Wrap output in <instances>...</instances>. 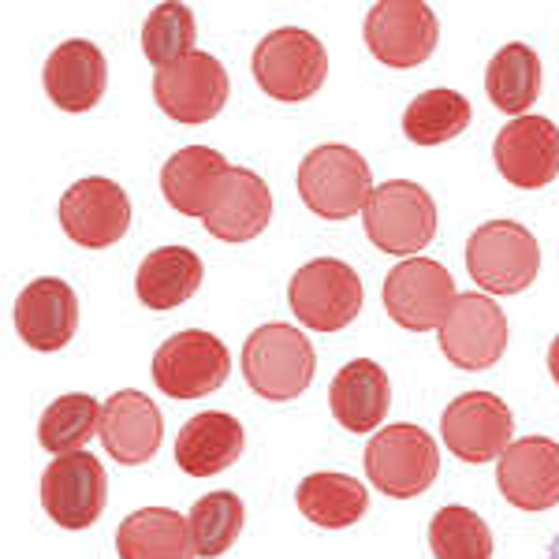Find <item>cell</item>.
<instances>
[{"label":"cell","mask_w":559,"mask_h":559,"mask_svg":"<svg viewBox=\"0 0 559 559\" xmlns=\"http://www.w3.org/2000/svg\"><path fill=\"white\" fill-rule=\"evenodd\" d=\"M313 369H318L313 344L295 324H261L242 344V377L261 400H299L313 381Z\"/></svg>","instance_id":"6da1fadb"},{"label":"cell","mask_w":559,"mask_h":559,"mask_svg":"<svg viewBox=\"0 0 559 559\" xmlns=\"http://www.w3.org/2000/svg\"><path fill=\"white\" fill-rule=\"evenodd\" d=\"M373 191L377 187L366 157L340 142H324V146L310 150L299 165L302 202L324 221H347L355 213H366Z\"/></svg>","instance_id":"7a4b0ae2"},{"label":"cell","mask_w":559,"mask_h":559,"mask_svg":"<svg viewBox=\"0 0 559 559\" xmlns=\"http://www.w3.org/2000/svg\"><path fill=\"white\" fill-rule=\"evenodd\" d=\"M466 269L489 295H519L540 273V242L519 221H489L466 242Z\"/></svg>","instance_id":"3957f363"},{"label":"cell","mask_w":559,"mask_h":559,"mask_svg":"<svg viewBox=\"0 0 559 559\" xmlns=\"http://www.w3.org/2000/svg\"><path fill=\"white\" fill-rule=\"evenodd\" d=\"M324 75H329V52L302 26H280L258 41L254 79L276 102H306L324 86Z\"/></svg>","instance_id":"277c9868"},{"label":"cell","mask_w":559,"mask_h":559,"mask_svg":"<svg viewBox=\"0 0 559 559\" xmlns=\"http://www.w3.org/2000/svg\"><path fill=\"white\" fill-rule=\"evenodd\" d=\"M295 318L313 332H340L358 318L366 302L362 276L340 258H313L287 284Z\"/></svg>","instance_id":"5b68a950"},{"label":"cell","mask_w":559,"mask_h":559,"mask_svg":"<svg viewBox=\"0 0 559 559\" xmlns=\"http://www.w3.org/2000/svg\"><path fill=\"white\" fill-rule=\"evenodd\" d=\"M366 236L377 250L407 261L437 236V202L421 183L388 179L366 205Z\"/></svg>","instance_id":"8992f818"},{"label":"cell","mask_w":559,"mask_h":559,"mask_svg":"<svg viewBox=\"0 0 559 559\" xmlns=\"http://www.w3.org/2000/svg\"><path fill=\"white\" fill-rule=\"evenodd\" d=\"M366 474L392 500H414L440 474L437 440L421 426H384L366 448Z\"/></svg>","instance_id":"52a82bcc"},{"label":"cell","mask_w":559,"mask_h":559,"mask_svg":"<svg viewBox=\"0 0 559 559\" xmlns=\"http://www.w3.org/2000/svg\"><path fill=\"white\" fill-rule=\"evenodd\" d=\"M455 299L452 273L432 258H407L384 276V310L407 332L440 329Z\"/></svg>","instance_id":"ba28073f"},{"label":"cell","mask_w":559,"mask_h":559,"mask_svg":"<svg viewBox=\"0 0 559 559\" xmlns=\"http://www.w3.org/2000/svg\"><path fill=\"white\" fill-rule=\"evenodd\" d=\"M231 373V355L213 332L187 329L165 340L153 355V384L173 400H202Z\"/></svg>","instance_id":"9c48e42d"},{"label":"cell","mask_w":559,"mask_h":559,"mask_svg":"<svg viewBox=\"0 0 559 559\" xmlns=\"http://www.w3.org/2000/svg\"><path fill=\"white\" fill-rule=\"evenodd\" d=\"M228 71L213 52H191V57L176 60L168 68H157L153 75V97H157L160 112L173 116L183 128L210 123L228 102Z\"/></svg>","instance_id":"30bf717a"},{"label":"cell","mask_w":559,"mask_h":559,"mask_svg":"<svg viewBox=\"0 0 559 559\" xmlns=\"http://www.w3.org/2000/svg\"><path fill=\"white\" fill-rule=\"evenodd\" d=\"M108 500V477L97 455L71 452L45 466L41 474V508L57 526L86 530L102 519Z\"/></svg>","instance_id":"8fae6325"},{"label":"cell","mask_w":559,"mask_h":559,"mask_svg":"<svg viewBox=\"0 0 559 559\" xmlns=\"http://www.w3.org/2000/svg\"><path fill=\"white\" fill-rule=\"evenodd\" d=\"M440 26L421 0H381L366 15V45L388 68H418L437 49Z\"/></svg>","instance_id":"7c38bea8"},{"label":"cell","mask_w":559,"mask_h":559,"mask_svg":"<svg viewBox=\"0 0 559 559\" xmlns=\"http://www.w3.org/2000/svg\"><path fill=\"white\" fill-rule=\"evenodd\" d=\"M511 407L492 392H463L452 400V407L440 418V432H444V444L452 448L455 459L471 466L492 463L511 448Z\"/></svg>","instance_id":"4fadbf2b"},{"label":"cell","mask_w":559,"mask_h":559,"mask_svg":"<svg viewBox=\"0 0 559 559\" xmlns=\"http://www.w3.org/2000/svg\"><path fill=\"white\" fill-rule=\"evenodd\" d=\"M60 224L68 239L90 250L120 242L131 228V198L120 183L105 176H86L71 183L60 198Z\"/></svg>","instance_id":"5bb4252c"},{"label":"cell","mask_w":559,"mask_h":559,"mask_svg":"<svg viewBox=\"0 0 559 559\" xmlns=\"http://www.w3.org/2000/svg\"><path fill=\"white\" fill-rule=\"evenodd\" d=\"M440 350L448 355V362L466 373L489 369L508 350V318L489 295H459L448 321L440 324Z\"/></svg>","instance_id":"9a60e30c"},{"label":"cell","mask_w":559,"mask_h":559,"mask_svg":"<svg viewBox=\"0 0 559 559\" xmlns=\"http://www.w3.org/2000/svg\"><path fill=\"white\" fill-rule=\"evenodd\" d=\"M492 157L519 191H540L559 176V128L545 116H519L496 134Z\"/></svg>","instance_id":"2e32d148"},{"label":"cell","mask_w":559,"mask_h":559,"mask_svg":"<svg viewBox=\"0 0 559 559\" xmlns=\"http://www.w3.org/2000/svg\"><path fill=\"white\" fill-rule=\"evenodd\" d=\"M496 485L519 511H548L559 503V444L548 437H522L496 459Z\"/></svg>","instance_id":"e0dca14e"},{"label":"cell","mask_w":559,"mask_h":559,"mask_svg":"<svg viewBox=\"0 0 559 559\" xmlns=\"http://www.w3.org/2000/svg\"><path fill=\"white\" fill-rule=\"evenodd\" d=\"M273 221V191L250 168H228L202 213V224L221 242H250Z\"/></svg>","instance_id":"ac0fdd59"},{"label":"cell","mask_w":559,"mask_h":559,"mask_svg":"<svg viewBox=\"0 0 559 559\" xmlns=\"http://www.w3.org/2000/svg\"><path fill=\"white\" fill-rule=\"evenodd\" d=\"M15 332L34 350H60L79 332V299L68 280L41 276L15 299Z\"/></svg>","instance_id":"d6986e66"},{"label":"cell","mask_w":559,"mask_h":559,"mask_svg":"<svg viewBox=\"0 0 559 559\" xmlns=\"http://www.w3.org/2000/svg\"><path fill=\"white\" fill-rule=\"evenodd\" d=\"M160 440H165V421H160V411L153 407L150 395L134 392V388L108 395L102 414V444L116 463H150L157 455Z\"/></svg>","instance_id":"ffe728a7"},{"label":"cell","mask_w":559,"mask_h":559,"mask_svg":"<svg viewBox=\"0 0 559 559\" xmlns=\"http://www.w3.org/2000/svg\"><path fill=\"white\" fill-rule=\"evenodd\" d=\"M45 94L57 108L64 112H90L97 102H102L105 86H108V64L105 52L97 49L94 41L71 38L64 45L49 52L41 71Z\"/></svg>","instance_id":"44dd1931"},{"label":"cell","mask_w":559,"mask_h":559,"mask_svg":"<svg viewBox=\"0 0 559 559\" xmlns=\"http://www.w3.org/2000/svg\"><path fill=\"white\" fill-rule=\"evenodd\" d=\"M247 452V432L242 421L224 411L194 414L176 440V463L191 477H213L236 466Z\"/></svg>","instance_id":"7402d4cb"},{"label":"cell","mask_w":559,"mask_h":559,"mask_svg":"<svg viewBox=\"0 0 559 559\" xmlns=\"http://www.w3.org/2000/svg\"><path fill=\"white\" fill-rule=\"evenodd\" d=\"M329 407L332 418L347 432H373L388 418V407H392V381L377 362L355 358L332 377Z\"/></svg>","instance_id":"603a6c76"},{"label":"cell","mask_w":559,"mask_h":559,"mask_svg":"<svg viewBox=\"0 0 559 559\" xmlns=\"http://www.w3.org/2000/svg\"><path fill=\"white\" fill-rule=\"evenodd\" d=\"M120 559H198L191 522L173 508L131 511L116 530Z\"/></svg>","instance_id":"cb8c5ba5"},{"label":"cell","mask_w":559,"mask_h":559,"mask_svg":"<svg viewBox=\"0 0 559 559\" xmlns=\"http://www.w3.org/2000/svg\"><path fill=\"white\" fill-rule=\"evenodd\" d=\"M205 265L194 250L187 247H157L153 254L142 258L139 273H134V292L139 302L150 310H176L202 287Z\"/></svg>","instance_id":"d4e9b609"},{"label":"cell","mask_w":559,"mask_h":559,"mask_svg":"<svg viewBox=\"0 0 559 559\" xmlns=\"http://www.w3.org/2000/svg\"><path fill=\"white\" fill-rule=\"evenodd\" d=\"M228 160L224 153L213 146H187L173 153L160 168V191H165L168 205L183 216H202L205 205L216 191V183L228 173Z\"/></svg>","instance_id":"484cf974"},{"label":"cell","mask_w":559,"mask_h":559,"mask_svg":"<svg viewBox=\"0 0 559 559\" xmlns=\"http://www.w3.org/2000/svg\"><path fill=\"white\" fill-rule=\"evenodd\" d=\"M295 503H299V511L313 526L344 530V526H355V522L366 515L369 492L358 477L321 471V474L302 477L299 492H295Z\"/></svg>","instance_id":"4316f807"},{"label":"cell","mask_w":559,"mask_h":559,"mask_svg":"<svg viewBox=\"0 0 559 559\" xmlns=\"http://www.w3.org/2000/svg\"><path fill=\"white\" fill-rule=\"evenodd\" d=\"M485 94L500 112L519 120L540 97V57L522 41L503 45L485 68Z\"/></svg>","instance_id":"83f0119b"},{"label":"cell","mask_w":559,"mask_h":559,"mask_svg":"<svg viewBox=\"0 0 559 559\" xmlns=\"http://www.w3.org/2000/svg\"><path fill=\"white\" fill-rule=\"evenodd\" d=\"M471 102L463 94L448 86L426 90L407 105L403 112V134L414 142V146H440V142L459 139L466 128H471Z\"/></svg>","instance_id":"f1b7e54d"},{"label":"cell","mask_w":559,"mask_h":559,"mask_svg":"<svg viewBox=\"0 0 559 559\" xmlns=\"http://www.w3.org/2000/svg\"><path fill=\"white\" fill-rule=\"evenodd\" d=\"M102 414H105V403H97L94 395H86V392L60 395V400H52L49 407H45L38 421L41 448L57 459L79 452L94 432H102Z\"/></svg>","instance_id":"f546056e"},{"label":"cell","mask_w":559,"mask_h":559,"mask_svg":"<svg viewBox=\"0 0 559 559\" xmlns=\"http://www.w3.org/2000/svg\"><path fill=\"white\" fill-rule=\"evenodd\" d=\"M191 537H194V548L202 559H213V556H224L231 545L239 540L242 534V522H247V508L236 492L221 489V492H210L191 508Z\"/></svg>","instance_id":"4dcf8cb0"},{"label":"cell","mask_w":559,"mask_h":559,"mask_svg":"<svg viewBox=\"0 0 559 559\" xmlns=\"http://www.w3.org/2000/svg\"><path fill=\"white\" fill-rule=\"evenodd\" d=\"M429 548L437 559H489L492 530L471 508H440L429 522Z\"/></svg>","instance_id":"1f68e13d"},{"label":"cell","mask_w":559,"mask_h":559,"mask_svg":"<svg viewBox=\"0 0 559 559\" xmlns=\"http://www.w3.org/2000/svg\"><path fill=\"white\" fill-rule=\"evenodd\" d=\"M194 12L187 4H157L150 12L146 26H142V52H146L150 64L168 68L176 60L191 57L194 52Z\"/></svg>","instance_id":"d6a6232c"},{"label":"cell","mask_w":559,"mask_h":559,"mask_svg":"<svg viewBox=\"0 0 559 559\" xmlns=\"http://www.w3.org/2000/svg\"><path fill=\"white\" fill-rule=\"evenodd\" d=\"M548 373H552V381L559 384V336L552 340V347H548Z\"/></svg>","instance_id":"836d02e7"},{"label":"cell","mask_w":559,"mask_h":559,"mask_svg":"<svg viewBox=\"0 0 559 559\" xmlns=\"http://www.w3.org/2000/svg\"><path fill=\"white\" fill-rule=\"evenodd\" d=\"M545 559H559V534H556V540L548 545V552H545Z\"/></svg>","instance_id":"e575fe53"}]
</instances>
